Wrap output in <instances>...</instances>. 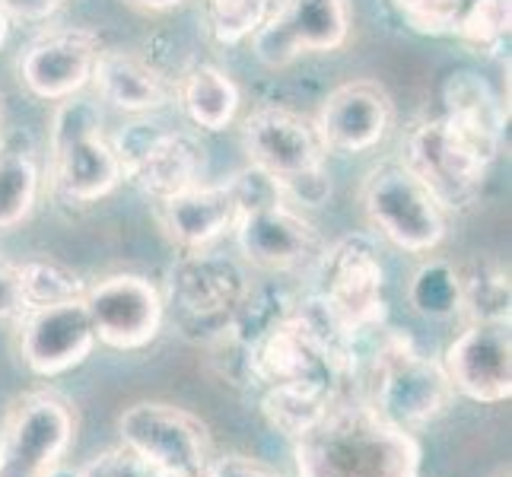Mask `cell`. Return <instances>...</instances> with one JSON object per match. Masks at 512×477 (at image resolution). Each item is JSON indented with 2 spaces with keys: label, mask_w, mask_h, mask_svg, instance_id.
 Here are the masks:
<instances>
[{
  "label": "cell",
  "mask_w": 512,
  "mask_h": 477,
  "mask_svg": "<svg viewBox=\"0 0 512 477\" xmlns=\"http://www.w3.org/2000/svg\"><path fill=\"white\" fill-rule=\"evenodd\" d=\"M296 477H420L417 436L360 395H341L303 436L290 439Z\"/></svg>",
  "instance_id": "obj_1"
},
{
  "label": "cell",
  "mask_w": 512,
  "mask_h": 477,
  "mask_svg": "<svg viewBox=\"0 0 512 477\" xmlns=\"http://www.w3.org/2000/svg\"><path fill=\"white\" fill-rule=\"evenodd\" d=\"M376 334L379 344L369 360L366 401L401 430H427L455 404L443 360L427 357L404 331L379 328Z\"/></svg>",
  "instance_id": "obj_2"
},
{
  "label": "cell",
  "mask_w": 512,
  "mask_h": 477,
  "mask_svg": "<svg viewBox=\"0 0 512 477\" xmlns=\"http://www.w3.org/2000/svg\"><path fill=\"white\" fill-rule=\"evenodd\" d=\"M48 182L51 194L67 207H90L125 182L96 102L77 96L58 102L48 131Z\"/></svg>",
  "instance_id": "obj_3"
},
{
  "label": "cell",
  "mask_w": 512,
  "mask_h": 477,
  "mask_svg": "<svg viewBox=\"0 0 512 477\" xmlns=\"http://www.w3.org/2000/svg\"><path fill=\"white\" fill-rule=\"evenodd\" d=\"M360 204L366 223L398 252L430 255L446 242L449 210L401 159H385L363 175Z\"/></svg>",
  "instance_id": "obj_4"
},
{
  "label": "cell",
  "mask_w": 512,
  "mask_h": 477,
  "mask_svg": "<svg viewBox=\"0 0 512 477\" xmlns=\"http://www.w3.org/2000/svg\"><path fill=\"white\" fill-rule=\"evenodd\" d=\"M252 280L245 268L217 249L179 252L166 277V309L175 312V322L185 338L198 344H214L229 325Z\"/></svg>",
  "instance_id": "obj_5"
},
{
  "label": "cell",
  "mask_w": 512,
  "mask_h": 477,
  "mask_svg": "<svg viewBox=\"0 0 512 477\" xmlns=\"http://www.w3.org/2000/svg\"><path fill=\"white\" fill-rule=\"evenodd\" d=\"M401 150V163L443 201L449 214L474 204L490 163L497 159V153L446 115L420 118L404 137Z\"/></svg>",
  "instance_id": "obj_6"
},
{
  "label": "cell",
  "mask_w": 512,
  "mask_h": 477,
  "mask_svg": "<svg viewBox=\"0 0 512 477\" xmlns=\"http://www.w3.org/2000/svg\"><path fill=\"white\" fill-rule=\"evenodd\" d=\"M121 446L156 477H204L214 462L207 423L166 401H137L118 414Z\"/></svg>",
  "instance_id": "obj_7"
},
{
  "label": "cell",
  "mask_w": 512,
  "mask_h": 477,
  "mask_svg": "<svg viewBox=\"0 0 512 477\" xmlns=\"http://www.w3.org/2000/svg\"><path fill=\"white\" fill-rule=\"evenodd\" d=\"M77 436L70 401L51 388L13 398L0 423V477H45L61 465Z\"/></svg>",
  "instance_id": "obj_8"
},
{
  "label": "cell",
  "mask_w": 512,
  "mask_h": 477,
  "mask_svg": "<svg viewBox=\"0 0 512 477\" xmlns=\"http://www.w3.org/2000/svg\"><path fill=\"white\" fill-rule=\"evenodd\" d=\"M315 274H319L315 293L357 338L385 328V264L376 242L366 233H353L334 245H325Z\"/></svg>",
  "instance_id": "obj_9"
},
{
  "label": "cell",
  "mask_w": 512,
  "mask_h": 477,
  "mask_svg": "<svg viewBox=\"0 0 512 477\" xmlns=\"http://www.w3.org/2000/svg\"><path fill=\"white\" fill-rule=\"evenodd\" d=\"M125 182L150 201H166L204 182V147L185 131L156 121H134L112 140Z\"/></svg>",
  "instance_id": "obj_10"
},
{
  "label": "cell",
  "mask_w": 512,
  "mask_h": 477,
  "mask_svg": "<svg viewBox=\"0 0 512 477\" xmlns=\"http://www.w3.org/2000/svg\"><path fill=\"white\" fill-rule=\"evenodd\" d=\"M233 239L245 264L277 277L312 271L325 252V239L315 223L284 198L245 207L233 226Z\"/></svg>",
  "instance_id": "obj_11"
},
{
  "label": "cell",
  "mask_w": 512,
  "mask_h": 477,
  "mask_svg": "<svg viewBox=\"0 0 512 477\" xmlns=\"http://www.w3.org/2000/svg\"><path fill=\"white\" fill-rule=\"evenodd\" d=\"M83 306L90 312L96 341L118 353L150 347L166 325L163 290L144 274H109L86 284Z\"/></svg>",
  "instance_id": "obj_12"
},
{
  "label": "cell",
  "mask_w": 512,
  "mask_h": 477,
  "mask_svg": "<svg viewBox=\"0 0 512 477\" xmlns=\"http://www.w3.org/2000/svg\"><path fill=\"white\" fill-rule=\"evenodd\" d=\"M350 26V0H280L252 35V51L264 67L280 70L303 55L344 48Z\"/></svg>",
  "instance_id": "obj_13"
},
{
  "label": "cell",
  "mask_w": 512,
  "mask_h": 477,
  "mask_svg": "<svg viewBox=\"0 0 512 477\" xmlns=\"http://www.w3.org/2000/svg\"><path fill=\"white\" fill-rule=\"evenodd\" d=\"M13 325L16 357L39 379H58L83 366L99 344L83 299L26 309Z\"/></svg>",
  "instance_id": "obj_14"
},
{
  "label": "cell",
  "mask_w": 512,
  "mask_h": 477,
  "mask_svg": "<svg viewBox=\"0 0 512 477\" xmlns=\"http://www.w3.org/2000/svg\"><path fill=\"white\" fill-rule=\"evenodd\" d=\"M102 39L93 29L61 26L45 29L16 58V80L42 102H64L90 86Z\"/></svg>",
  "instance_id": "obj_15"
},
{
  "label": "cell",
  "mask_w": 512,
  "mask_h": 477,
  "mask_svg": "<svg viewBox=\"0 0 512 477\" xmlns=\"http://www.w3.org/2000/svg\"><path fill=\"white\" fill-rule=\"evenodd\" d=\"M443 369L474 404H506L512 398V331L509 322H468L446 347Z\"/></svg>",
  "instance_id": "obj_16"
},
{
  "label": "cell",
  "mask_w": 512,
  "mask_h": 477,
  "mask_svg": "<svg viewBox=\"0 0 512 477\" xmlns=\"http://www.w3.org/2000/svg\"><path fill=\"white\" fill-rule=\"evenodd\" d=\"M242 147L249 166L268 172L277 185L322 169L328 153L312 121L280 105H264L242 121Z\"/></svg>",
  "instance_id": "obj_17"
},
{
  "label": "cell",
  "mask_w": 512,
  "mask_h": 477,
  "mask_svg": "<svg viewBox=\"0 0 512 477\" xmlns=\"http://www.w3.org/2000/svg\"><path fill=\"white\" fill-rule=\"evenodd\" d=\"M312 125L325 150L369 153L395 128V99L376 80H350L325 96Z\"/></svg>",
  "instance_id": "obj_18"
},
{
  "label": "cell",
  "mask_w": 512,
  "mask_h": 477,
  "mask_svg": "<svg viewBox=\"0 0 512 477\" xmlns=\"http://www.w3.org/2000/svg\"><path fill=\"white\" fill-rule=\"evenodd\" d=\"M242 214L233 182H201L175 198L153 201V217L179 252H201L233 233Z\"/></svg>",
  "instance_id": "obj_19"
},
{
  "label": "cell",
  "mask_w": 512,
  "mask_h": 477,
  "mask_svg": "<svg viewBox=\"0 0 512 477\" xmlns=\"http://www.w3.org/2000/svg\"><path fill=\"white\" fill-rule=\"evenodd\" d=\"M90 83L99 102L128 115H147L163 109L175 93V83L160 67L128 48H102Z\"/></svg>",
  "instance_id": "obj_20"
},
{
  "label": "cell",
  "mask_w": 512,
  "mask_h": 477,
  "mask_svg": "<svg viewBox=\"0 0 512 477\" xmlns=\"http://www.w3.org/2000/svg\"><path fill=\"white\" fill-rule=\"evenodd\" d=\"M443 115L468 131L484 147L500 153L503 131L509 121V102H503L493 86L474 70H455L443 83Z\"/></svg>",
  "instance_id": "obj_21"
},
{
  "label": "cell",
  "mask_w": 512,
  "mask_h": 477,
  "mask_svg": "<svg viewBox=\"0 0 512 477\" xmlns=\"http://www.w3.org/2000/svg\"><path fill=\"white\" fill-rule=\"evenodd\" d=\"M172 99L194 128L201 131H226L239 115L242 93L236 80L217 64H194L175 80Z\"/></svg>",
  "instance_id": "obj_22"
},
{
  "label": "cell",
  "mask_w": 512,
  "mask_h": 477,
  "mask_svg": "<svg viewBox=\"0 0 512 477\" xmlns=\"http://www.w3.org/2000/svg\"><path fill=\"white\" fill-rule=\"evenodd\" d=\"M455 271L465 322H509V271L497 258L478 255Z\"/></svg>",
  "instance_id": "obj_23"
},
{
  "label": "cell",
  "mask_w": 512,
  "mask_h": 477,
  "mask_svg": "<svg viewBox=\"0 0 512 477\" xmlns=\"http://www.w3.org/2000/svg\"><path fill=\"white\" fill-rule=\"evenodd\" d=\"M338 398L341 395H328L309 385H271V388H261L258 408L277 433L296 439L306 430H312Z\"/></svg>",
  "instance_id": "obj_24"
},
{
  "label": "cell",
  "mask_w": 512,
  "mask_h": 477,
  "mask_svg": "<svg viewBox=\"0 0 512 477\" xmlns=\"http://www.w3.org/2000/svg\"><path fill=\"white\" fill-rule=\"evenodd\" d=\"M42 191V172L29 150L0 144V233L29 220Z\"/></svg>",
  "instance_id": "obj_25"
},
{
  "label": "cell",
  "mask_w": 512,
  "mask_h": 477,
  "mask_svg": "<svg viewBox=\"0 0 512 477\" xmlns=\"http://www.w3.org/2000/svg\"><path fill=\"white\" fill-rule=\"evenodd\" d=\"M411 309L433 322H446V318L462 315V293H458V271L455 264L443 258H430L408 287Z\"/></svg>",
  "instance_id": "obj_26"
},
{
  "label": "cell",
  "mask_w": 512,
  "mask_h": 477,
  "mask_svg": "<svg viewBox=\"0 0 512 477\" xmlns=\"http://www.w3.org/2000/svg\"><path fill=\"white\" fill-rule=\"evenodd\" d=\"M16 280H20L26 309L55 306V303H67V299H83V290H86L80 274L70 271L67 264L55 258H29L23 264H16Z\"/></svg>",
  "instance_id": "obj_27"
},
{
  "label": "cell",
  "mask_w": 512,
  "mask_h": 477,
  "mask_svg": "<svg viewBox=\"0 0 512 477\" xmlns=\"http://www.w3.org/2000/svg\"><path fill=\"white\" fill-rule=\"evenodd\" d=\"M452 35L474 55H500L509 42V0H471Z\"/></svg>",
  "instance_id": "obj_28"
},
{
  "label": "cell",
  "mask_w": 512,
  "mask_h": 477,
  "mask_svg": "<svg viewBox=\"0 0 512 477\" xmlns=\"http://www.w3.org/2000/svg\"><path fill=\"white\" fill-rule=\"evenodd\" d=\"M204 26L220 45H242L271 16V0H201Z\"/></svg>",
  "instance_id": "obj_29"
},
{
  "label": "cell",
  "mask_w": 512,
  "mask_h": 477,
  "mask_svg": "<svg viewBox=\"0 0 512 477\" xmlns=\"http://www.w3.org/2000/svg\"><path fill=\"white\" fill-rule=\"evenodd\" d=\"M388 4L420 35H452L471 0H388Z\"/></svg>",
  "instance_id": "obj_30"
},
{
  "label": "cell",
  "mask_w": 512,
  "mask_h": 477,
  "mask_svg": "<svg viewBox=\"0 0 512 477\" xmlns=\"http://www.w3.org/2000/svg\"><path fill=\"white\" fill-rule=\"evenodd\" d=\"M83 477H156L134 452L125 446L105 449L83 465Z\"/></svg>",
  "instance_id": "obj_31"
},
{
  "label": "cell",
  "mask_w": 512,
  "mask_h": 477,
  "mask_svg": "<svg viewBox=\"0 0 512 477\" xmlns=\"http://www.w3.org/2000/svg\"><path fill=\"white\" fill-rule=\"evenodd\" d=\"M26 312L20 280H16V264L0 255V322H16Z\"/></svg>",
  "instance_id": "obj_32"
},
{
  "label": "cell",
  "mask_w": 512,
  "mask_h": 477,
  "mask_svg": "<svg viewBox=\"0 0 512 477\" xmlns=\"http://www.w3.org/2000/svg\"><path fill=\"white\" fill-rule=\"evenodd\" d=\"M207 477H277V474L249 455H214Z\"/></svg>",
  "instance_id": "obj_33"
},
{
  "label": "cell",
  "mask_w": 512,
  "mask_h": 477,
  "mask_svg": "<svg viewBox=\"0 0 512 477\" xmlns=\"http://www.w3.org/2000/svg\"><path fill=\"white\" fill-rule=\"evenodd\" d=\"M67 0H0V7L10 16V23H42L55 16Z\"/></svg>",
  "instance_id": "obj_34"
},
{
  "label": "cell",
  "mask_w": 512,
  "mask_h": 477,
  "mask_svg": "<svg viewBox=\"0 0 512 477\" xmlns=\"http://www.w3.org/2000/svg\"><path fill=\"white\" fill-rule=\"evenodd\" d=\"M125 4L140 13H169V10H179L185 0H125Z\"/></svg>",
  "instance_id": "obj_35"
},
{
  "label": "cell",
  "mask_w": 512,
  "mask_h": 477,
  "mask_svg": "<svg viewBox=\"0 0 512 477\" xmlns=\"http://www.w3.org/2000/svg\"><path fill=\"white\" fill-rule=\"evenodd\" d=\"M7 35H10V16L4 13V7H0V48L7 45Z\"/></svg>",
  "instance_id": "obj_36"
},
{
  "label": "cell",
  "mask_w": 512,
  "mask_h": 477,
  "mask_svg": "<svg viewBox=\"0 0 512 477\" xmlns=\"http://www.w3.org/2000/svg\"><path fill=\"white\" fill-rule=\"evenodd\" d=\"M506 477H509V474H506Z\"/></svg>",
  "instance_id": "obj_37"
},
{
  "label": "cell",
  "mask_w": 512,
  "mask_h": 477,
  "mask_svg": "<svg viewBox=\"0 0 512 477\" xmlns=\"http://www.w3.org/2000/svg\"><path fill=\"white\" fill-rule=\"evenodd\" d=\"M204 477H207V474H204Z\"/></svg>",
  "instance_id": "obj_38"
}]
</instances>
